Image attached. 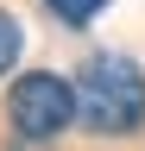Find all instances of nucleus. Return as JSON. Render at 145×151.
<instances>
[{"label":"nucleus","instance_id":"nucleus-1","mask_svg":"<svg viewBox=\"0 0 145 151\" xmlns=\"http://www.w3.org/2000/svg\"><path fill=\"white\" fill-rule=\"evenodd\" d=\"M69 88H76V126L88 139H139L145 132V69L126 50H95Z\"/></svg>","mask_w":145,"mask_h":151},{"label":"nucleus","instance_id":"nucleus-2","mask_svg":"<svg viewBox=\"0 0 145 151\" xmlns=\"http://www.w3.org/2000/svg\"><path fill=\"white\" fill-rule=\"evenodd\" d=\"M6 126L25 145H57L76 126V88L63 69H25L6 88Z\"/></svg>","mask_w":145,"mask_h":151},{"label":"nucleus","instance_id":"nucleus-3","mask_svg":"<svg viewBox=\"0 0 145 151\" xmlns=\"http://www.w3.org/2000/svg\"><path fill=\"white\" fill-rule=\"evenodd\" d=\"M101 6H107V0H44V13L57 19V25H69V32H82Z\"/></svg>","mask_w":145,"mask_h":151},{"label":"nucleus","instance_id":"nucleus-4","mask_svg":"<svg viewBox=\"0 0 145 151\" xmlns=\"http://www.w3.org/2000/svg\"><path fill=\"white\" fill-rule=\"evenodd\" d=\"M19 50H25V25H19V19H13L6 6H0V76H13Z\"/></svg>","mask_w":145,"mask_h":151}]
</instances>
